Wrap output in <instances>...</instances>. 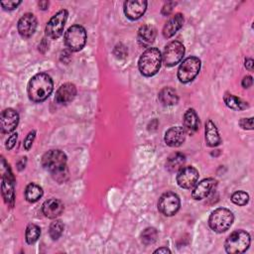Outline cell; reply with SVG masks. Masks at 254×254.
Here are the masks:
<instances>
[{
    "mask_svg": "<svg viewBox=\"0 0 254 254\" xmlns=\"http://www.w3.org/2000/svg\"><path fill=\"white\" fill-rule=\"evenodd\" d=\"M198 171L191 166L183 167L178 171L177 175V183L179 187L183 189H190L192 188L198 180Z\"/></svg>",
    "mask_w": 254,
    "mask_h": 254,
    "instance_id": "cell-12",
    "label": "cell"
},
{
    "mask_svg": "<svg viewBox=\"0 0 254 254\" xmlns=\"http://www.w3.org/2000/svg\"><path fill=\"white\" fill-rule=\"evenodd\" d=\"M157 36V30L153 25H144L138 31V43L140 46L147 48L154 43Z\"/></svg>",
    "mask_w": 254,
    "mask_h": 254,
    "instance_id": "cell-20",
    "label": "cell"
},
{
    "mask_svg": "<svg viewBox=\"0 0 254 254\" xmlns=\"http://www.w3.org/2000/svg\"><path fill=\"white\" fill-rule=\"evenodd\" d=\"M204 139L206 145L209 147H216L221 143V138L218 133L217 127L210 119L205 122Z\"/></svg>",
    "mask_w": 254,
    "mask_h": 254,
    "instance_id": "cell-22",
    "label": "cell"
},
{
    "mask_svg": "<svg viewBox=\"0 0 254 254\" xmlns=\"http://www.w3.org/2000/svg\"><path fill=\"white\" fill-rule=\"evenodd\" d=\"M1 131L3 133L13 132L19 123V114L12 108L4 109L0 116Z\"/></svg>",
    "mask_w": 254,
    "mask_h": 254,
    "instance_id": "cell-15",
    "label": "cell"
},
{
    "mask_svg": "<svg viewBox=\"0 0 254 254\" xmlns=\"http://www.w3.org/2000/svg\"><path fill=\"white\" fill-rule=\"evenodd\" d=\"M42 211L48 218H57L64 211V203L57 198H50L42 205Z\"/></svg>",
    "mask_w": 254,
    "mask_h": 254,
    "instance_id": "cell-19",
    "label": "cell"
},
{
    "mask_svg": "<svg viewBox=\"0 0 254 254\" xmlns=\"http://www.w3.org/2000/svg\"><path fill=\"white\" fill-rule=\"evenodd\" d=\"M233 220V213L229 209L219 207L214 209L210 213L208 218V225L213 231L217 233H222L230 228Z\"/></svg>",
    "mask_w": 254,
    "mask_h": 254,
    "instance_id": "cell-5",
    "label": "cell"
},
{
    "mask_svg": "<svg viewBox=\"0 0 254 254\" xmlns=\"http://www.w3.org/2000/svg\"><path fill=\"white\" fill-rule=\"evenodd\" d=\"M181 206V200L177 193L168 191L161 195L158 201V209L165 216L176 214Z\"/></svg>",
    "mask_w": 254,
    "mask_h": 254,
    "instance_id": "cell-11",
    "label": "cell"
},
{
    "mask_svg": "<svg viewBox=\"0 0 254 254\" xmlns=\"http://www.w3.org/2000/svg\"><path fill=\"white\" fill-rule=\"evenodd\" d=\"M18 134L17 133H13L8 139H7V141H6V149H8V150H11V149H13V147L15 146V144H16V142H17V136Z\"/></svg>",
    "mask_w": 254,
    "mask_h": 254,
    "instance_id": "cell-37",
    "label": "cell"
},
{
    "mask_svg": "<svg viewBox=\"0 0 254 254\" xmlns=\"http://www.w3.org/2000/svg\"><path fill=\"white\" fill-rule=\"evenodd\" d=\"M2 163V184H1V191H2V196L4 198V201L6 204L9 206L14 205L15 201V191H14V177L11 172V169L9 165L6 164L4 158L1 159Z\"/></svg>",
    "mask_w": 254,
    "mask_h": 254,
    "instance_id": "cell-7",
    "label": "cell"
},
{
    "mask_svg": "<svg viewBox=\"0 0 254 254\" xmlns=\"http://www.w3.org/2000/svg\"><path fill=\"white\" fill-rule=\"evenodd\" d=\"M239 125L242 129L252 130L253 129V117L250 118H242L239 121Z\"/></svg>",
    "mask_w": 254,
    "mask_h": 254,
    "instance_id": "cell-35",
    "label": "cell"
},
{
    "mask_svg": "<svg viewBox=\"0 0 254 254\" xmlns=\"http://www.w3.org/2000/svg\"><path fill=\"white\" fill-rule=\"evenodd\" d=\"M43 195V189L34 183L29 184L25 190V197L29 202L38 201Z\"/></svg>",
    "mask_w": 254,
    "mask_h": 254,
    "instance_id": "cell-27",
    "label": "cell"
},
{
    "mask_svg": "<svg viewBox=\"0 0 254 254\" xmlns=\"http://www.w3.org/2000/svg\"><path fill=\"white\" fill-rule=\"evenodd\" d=\"M186 163V156L183 153H174L172 154L167 162H166V169L169 172H178L179 170H181L184 165Z\"/></svg>",
    "mask_w": 254,
    "mask_h": 254,
    "instance_id": "cell-25",
    "label": "cell"
},
{
    "mask_svg": "<svg viewBox=\"0 0 254 254\" xmlns=\"http://www.w3.org/2000/svg\"><path fill=\"white\" fill-rule=\"evenodd\" d=\"M64 232V223L61 219H56L53 221L49 228V234L53 240H58Z\"/></svg>",
    "mask_w": 254,
    "mask_h": 254,
    "instance_id": "cell-30",
    "label": "cell"
},
{
    "mask_svg": "<svg viewBox=\"0 0 254 254\" xmlns=\"http://www.w3.org/2000/svg\"><path fill=\"white\" fill-rule=\"evenodd\" d=\"M158 98H159L160 102L165 106L176 105L179 101V96H178L177 91L173 87H170V86H167V87H164L163 89H161L158 94Z\"/></svg>",
    "mask_w": 254,
    "mask_h": 254,
    "instance_id": "cell-24",
    "label": "cell"
},
{
    "mask_svg": "<svg viewBox=\"0 0 254 254\" xmlns=\"http://www.w3.org/2000/svg\"><path fill=\"white\" fill-rule=\"evenodd\" d=\"M42 166L52 177L62 183L67 178L66 155L61 150H50L42 157Z\"/></svg>",
    "mask_w": 254,
    "mask_h": 254,
    "instance_id": "cell-1",
    "label": "cell"
},
{
    "mask_svg": "<svg viewBox=\"0 0 254 254\" xmlns=\"http://www.w3.org/2000/svg\"><path fill=\"white\" fill-rule=\"evenodd\" d=\"M27 158L25 157V158H21V160L17 163V166H18V170L19 171H22L24 168H25V166H26V160Z\"/></svg>",
    "mask_w": 254,
    "mask_h": 254,
    "instance_id": "cell-41",
    "label": "cell"
},
{
    "mask_svg": "<svg viewBox=\"0 0 254 254\" xmlns=\"http://www.w3.org/2000/svg\"><path fill=\"white\" fill-rule=\"evenodd\" d=\"M187 132L184 127L175 126L168 129L165 133V143L170 147H180L186 140Z\"/></svg>",
    "mask_w": 254,
    "mask_h": 254,
    "instance_id": "cell-16",
    "label": "cell"
},
{
    "mask_svg": "<svg viewBox=\"0 0 254 254\" xmlns=\"http://www.w3.org/2000/svg\"><path fill=\"white\" fill-rule=\"evenodd\" d=\"M64 39L68 50L71 52H78L86 43V31L80 25H72L64 33Z\"/></svg>",
    "mask_w": 254,
    "mask_h": 254,
    "instance_id": "cell-6",
    "label": "cell"
},
{
    "mask_svg": "<svg viewBox=\"0 0 254 254\" xmlns=\"http://www.w3.org/2000/svg\"><path fill=\"white\" fill-rule=\"evenodd\" d=\"M177 5L176 2H167L164 4L163 8H162V14L165 16L170 15V13L173 11V8Z\"/></svg>",
    "mask_w": 254,
    "mask_h": 254,
    "instance_id": "cell-36",
    "label": "cell"
},
{
    "mask_svg": "<svg viewBox=\"0 0 254 254\" xmlns=\"http://www.w3.org/2000/svg\"><path fill=\"white\" fill-rule=\"evenodd\" d=\"M199 128V118L193 108H189L184 114V129L192 135Z\"/></svg>",
    "mask_w": 254,
    "mask_h": 254,
    "instance_id": "cell-23",
    "label": "cell"
},
{
    "mask_svg": "<svg viewBox=\"0 0 254 254\" xmlns=\"http://www.w3.org/2000/svg\"><path fill=\"white\" fill-rule=\"evenodd\" d=\"M253 83V78L251 75H246L243 77L242 81H241V84L244 88H249Z\"/></svg>",
    "mask_w": 254,
    "mask_h": 254,
    "instance_id": "cell-38",
    "label": "cell"
},
{
    "mask_svg": "<svg viewBox=\"0 0 254 254\" xmlns=\"http://www.w3.org/2000/svg\"><path fill=\"white\" fill-rule=\"evenodd\" d=\"M54 82L52 77L45 72L35 74L28 83V96L33 102L46 100L53 92Z\"/></svg>",
    "mask_w": 254,
    "mask_h": 254,
    "instance_id": "cell-2",
    "label": "cell"
},
{
    "mask_svg": "<svg viewBox=\"0 0 254 254\" xmlns=\"http://www.w3.org/2000/svg\"><path fill=\"white\" fill-rule=\"evenodd\" d=\"M67 16H68L67 11L65 9H62L50 19L45 29V32L48 38L56 40L63 35Z\"/></svg>",
    "mask_w": 254,
    "mask_h": 254,
    "instance_id": "cell-9",
    "label": "cell"
},
{
    "mask_svg": "<svg viewBox=\"0 0 254 254\" xmlns=\"http://www.w3.org/2000/svg\"><path fill=\"white\" fill-rule=\"evenodd\" d=\"M76 95V87L74 84L66 82L62 84L56 92L55 100L59 104L65 105L71 102Z\"/></svg>",
    "mask_w": 254,
    "mask_h": 254,
    "instance_id": "cell-18",
    "label": "cell"
},
{
    "mask_svg": "<svg viewBox=\"0 0 254 254\" xmlns=\"http://www.w3.org/2000/svg\"><path fill=\"white\" fill-rule=\"evenodd\" d=\"M223 101L227 107H229L230 109H233V110H243L248 107V104L246 101L242 100L241 98H239L229 92H226L224 94Z\"/></svg>",
    "mask_w": 254,
    "mask_h": 254,
    "instance_id": "cell-26",
    "label": "cell"
},
{
    "mask_svg": "<svg viewBox=\"0 0 254 254\" xmlns=\"http://www.w3.org/2000/svg\"><path fill=\"white\" fill-rule=\"evenodd\" d=\"M147 1L145 0H134V1H125L124 2V14L125 16L134 21L138 20L143 16L147 9Z\"/></svg>",
    "mask_w": 254,
    "mask_h": 254,
    "instance_id": "cell-14",
    "label": "cell"
},
{
    "mask_svg": "<svg viewBox=\"0 0 254 254\" xmlns=\"http://www.w3.org/2000/svg\"><path fill=\"white\" fill-rule=\"evenodd\" d=\"M250 242L251 239L249 233L245 230L239 229L228 235L224 243V248L225 251L229 254H239L245 252L248 249Z\"/></svg>",
    "mask_w": 254,
    "mask_h": 254,
    "instance_id": "cell-4",
    "label": "cell"
},
{
    "mask_svg": "<svg viewBox=\"0 0 254 254\" xmlns=\"http://www.w3.org/2000/svg\"><path fill=\"white\" fill-rule=\"evenodd\" d=\"M113 54L114 56L117 58V59H125L128 55V50L127 48L123 45V44H117L115 47H114V50H113Z\"/></svg>",
    "mask_w": 254,
    "mask_h": 254,
    "instance_id": "cell-32",
    "label": "cell"
},
{
    "mask_svg": "<svg viewBox=\"0 0 254 254\" xmlns=\"http://www.w3.org/2000/svg\"><path fill=\"white\" fill-rule=\"evenodd\" d=\"M158 237V231L154 227H148L141 233V240L144 245L153 244Z\"/></svg>",
    "mask_w": 254,
    "mask_h": 254,
    "instance_id": "cell-29",
    "label": "cell"
},
{
    "mask_svg": "<svg viewBox=\"0 0 254 254\" xmlns=\"http://www.w3.org/2000/svg\"><path fill=\"white\" fill-rule=\"evenodd\" d=\"M217 182L213 178H207L202 181H200L195 188L193 189L191 192V196L193 199L200 200L205 198L209 195V193L212 191V190L216 187Z\"/></svg>",
    "mask_w": 254,
    "mask_h": 254,
    "instance_id": "cell-17",
    "label": "cell"
},
{
    "mask_svg": "<svg viewBox=\"0 0 254 254\" xmlns=\"http://www.w3.org/2000/svg\"><path fill=\"white\" fill-rule=\"evenodd\" d=\"M154 253H165V254H167V253H171V250L168 249L167 247H161V248H158L157 250H155Z\"/></svg>",
    "mask_w": 254,
    "mask_h": 254,
    "instance_id": "cell-42",
    "label": "cell"
},
{
    "mask_svg": "<svg viewBox=\"0 0 254 254\" xmlns=\"http://www.w3.org/2000/svg\"><path fill=\"white\" fill-rule=\"evenodd\" d=\"M162 62L161 52L157 48H149L141 55L138 67L144 76H153L159 71Z\"/></svg>",
    "mask_w": 254,
    "mask_h": 254,
    "instance_id": "cell-3",
    "label": "cell"
},
{
    "mask_svg": "<svg viewBox=\"0 0 254 254\" xmlns=\"http://www.w3.org/2000/svg\"><path fill=\"white\" fill-rule=\"evenodd\" d=\"M41 235V228L36 224H29L26 228L25 238L28 244L35 243Z\"/></svg>",
    "mask_w": 254,
    "mask_h": 254,
    "instance_id": "cell-28",
    "label": "cell"
},
{
    "mask_svg": "<svg viewBox=\"0 0 254 254\" xmlns=\"http://www.w3.org/2000/svg\"><path fill=\"white\" fill-rule=\"evenodd\" d=\"M48 47H49V43H48L47 39H43V41L39 45V51L44 54L48 50Z\"/></svg>",
    "mask_w": 254,
    "mask_h": 254,
    "instance_id": "cell-39",
    "label": "cell"
},
{
    "mask_svg": "<svg viewBox=\"0 0 254 254\" xmlns=\"http://www.w3.org/2000/svg\"><path fill=\"white\" fill-rule=\"evenodd\" d=\"M184 24V16L181 13L174 15L170 18L163 28V36L167 39L173 37L183 26Z\"/></svg>",
    "mask_w": 254,
    "mask_h": 254,
    "instance_id": "cell-21",
    "label": "cell"
},
{
    "mask_svg": "<svg viewBox=\"0 0 254 254\" xmlns=\"http://www.w3.org/2000/svg\"><path fill=\"white\" fill-rule=\"evenodd\" d=\"M35 137H36V131L35 130H33V131L28 133V135L26 136V138L24 140V144H23L25 150L29 151L31 149V147L33 145V142L35 140Z\"/></svg>",
    "mask_w": 254,
    "mask_h": 254,
    "instance_id": "cell-33",
    "label": "cell"
},
{
    "mask_svg": "<svg viewBox=\"0 0 254 254\" xmlns=\"http://www.w3.org/2000/svg\"><path fill=\"white\" fill-rule=\"evenodd\" d=\"M22 3V1H1L0 4L3 7V9L5 10H14L16 9L20 4Z\"/></svg>",
    "mask_w": 254,
    "mask_h": 254,
    "instance_id": "cell-34",
    "label": "cell"
},
{
    "mask_svg": "<svg viewBox=\"0 0 254 254\" xmlns=\"http://www.w3.org/2000/svg\"><path fill=\"white\" fill-rule=\"evenodd\" d=\"M200 69V60L196 57H189L183 61L178 69V78L183 83L194 79Z\"/></svg>",
    "mask_w": 254,
    "mask_h": 254,
    "instance_id": "cell-8",
    "label": "cell"
},
{
    "mask_svg": "<svg viewBox=\"0 0 254 254\" xmlns=\"http://www.w3.org/2000/svg\"><path fill=\"white\" fill-rule=\"evenodd\" d=\"M38 5L42 10H46L49 7V1H40Z\"/></svg>",
    "mask_w": 254,
    "mask_h": 254,
    "instance_id": "cell-43",
    "label": "cell"
},
{
    "mask_svg": "<svg viewBox=\"0 0 254 254\" xmlns=\"http://www.w3.org/2000/svg\"><path fill=\"white\" fill-rule=\"evenodd\" d=\"M18 32L22 38L28 39L33 36L37 28V18L32 13L24 14L18 21Z\"/></svg>",
    "mask_w": 254,
    "mask_h": 254,
    "instance_id": "cell-13",
    "label": "cell"
},
{
    "mask_svg": "<svg viewBox=\"0 0 254 254\" xmlns=\"http://www.w3.org/2000/svg\"><path fill=\"white\" fill-rule=\"evenodd\" d=\"M231 201L236 205H245L249 201V195L247 192L243 190H237L232 193L231 195Z\"/></svg>",
    "mask_w": 254,
    "mask_h": 254,
    "instance_id": "cell-31",
    "label": "cell"
},
{
    "mask_svg": "<svg viewBox=\"0 0 254 254\" xmlns=\"http://www.w3.org/2000/svg\"><path fill=\"white\" fill-rule=\"evenodd\" d=\"M184 55L185 46L179 41H172L165 47L162 61L167 66H174L182 61Z\"/></svg>",
    "mask_w": 254,
    "mask_h": 254,
    "instance_id": "cell-10",
    "label": "cell"
},
{
    "mask_svg": "<svg viewBox=\"0 0 254 254\" xmlns=\"http://www.w3.org/2000/svg\"><path fill=\"white\" fill-rule=\"evenodd\" d=\"M254 62H253V60L252 59H246L245 60V67L248 69V70H252L253 69V64Z\"/></svg>",
    "mask_w": 254,
    "mask_h": 254,
    "instance_id": "cell-40",
    "label": "cell"
}]
</instances>
